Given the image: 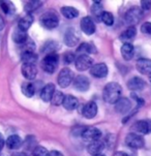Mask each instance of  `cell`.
I'll return each instance as SVG.
<instances>
[{
    "label": "cell",
    "instance_id": "28",
    "mask_svg": "<svg viewBox=\"0 0 151 156\" xmlns=\"http://www.w3.org/2000/svg\"><path fill=\"white\" fill-rule=\"evenodd\" d=\"M23 61V64L25 63H30V64H35L38 61V55L34 52H24L22 53V57H21Z\"/></svg>",
    "mask_w": 151,
    "mask_h": 156
},
{
    "label": "cell",
    "instance_id": "23",
    "mask_svg": "<svg viewBox=\"0 0 151 156\" xmlns=\"http://www.w3.org/2000/svg\"><path fill=\"white\" fill-rule=\"evenodd\" d=\"M32 24H33V17L31 15L27 14L20 19L19 23H18V28L23 31H27Z\"/></svg>",
    "mask_w": 151,
    "mask_h": 156
},
{
    "label": "cell",
    "instance_id": "8",
    "mask_svg": "<svg viewBox=\"0 0 151 156\" xmlns=\"http://www.w3.org/2000/svg\"><path fill=\"white\" fill-rule=\"evenodd\" d=\"M100 136H102V131L99 128L90 126V127H86L82 131V137L88 142H94L99 140Z\"/></svg>",
    "mask_w": 151,
    "mask_h": 156
},
{
    "label": "cell",
    "instance_id": "33",
    "mask_svg": "<svg viewBox=\"0 0 151 156\" xmlns=\"http://www.w3.org/2000/svg\"><path fill=\"white\" fill-rule=\"evenodd\" d=\"M64 97H65V95L63 94L61 91H55V93H54V95H53V97H52L51 102L54 105H60L63 104Z\"/></svg>",
    "mask_w": 151,
    "mask_h": 156
},
{
    "label": "cell",
    "instance_id": "32",
    "mask_svg": "<svg viewBox=\"0 0 151 156\" xmlns=\"http://www.w3.org/2000/svg\"><path fill=\"white\" fill-rule=\"evenodd\" d=\"M92 14L96 19H99V21H102V16L104 14V10H102V6L100 2H94V5L92 6Z\"/></svg>",
    "mask_w": 151,
    "mask_h": 156
},
{
    "label": "cell",
    "instance_id": "11",
    "mask_svg": "<svg viewBox=\"0 0 151 156\" xmlns=\"http://www.w3.org/2000/svg\"><path fill=\"white\" fill-rule=\"evenodd\" d=\"M108 73H109L108 66L105 63H97V64L93 65V66L90 68V73H91V76L97 79L106 78Z\"/></svg>",
    "mask_w": 151,
    "mask_h": 156
},
{
    "label": "cell",
    "instance_id": "16",
    "mask_svg": "<svg viewBox=\"0 0 151 156\" xmlns=\"http://www.w3.org/2000/svg\"><path fill=\"white\" fill-rule=\"evenodd\" d=\"M22 75L27 80H34L36 75H38V67H36L35 64L25 63V64L22 65Z\"/></svg>",
    "mask_w": 151,
    "mask_h": 156
},
{
    "label": "cell",
    "instance_id": "45",
    "mask_svg": "<svg viewBox=\"0 0 151 156\" xmlns=\"http://www.w3.org/2000/svg\"><path fill=\"white\" fill-rule=\"evenodd\" d=\"M18 156H26V155H25V154H19Z\"/></svg>",
    "mask_w": 151,
    "mask_h": 156
},
{
    "label": "cell",
    "instance_id": "38",
    "mask_svg": "<svg viewBox=\"0 0 151 156\" xmlns=\"http://www.w3.org/2000/svg\"><path fill=\"white\" fill-rule=\"evenodd\" d=\"M74 59H75V55H74L71 52L66 53L64 55V62H66L67 64L71 63V61H74Z\"/></svg>",
    "mask_w": 151,
    "mask_h": 156
},
{
    "label": "cell",
    "instance_id": "21",
    "mask_svg": "<svg viewBox=\"0 0 151 156\" xmlns=\"http://www.w3.org/2000/svg\"><path fill=\"white\" fill-rule=\"evenodd\" d=\"M22 139L17 136V134H12L10 136L7 137L6 140V146L9 149L12 150H17L22 146Z\"/></svg>",
    "mask_w": 151,
    "mask_h": 156
},
{
    "label": "cell",
    "instance_id": "35",
    "mask_svg": "<svg viewBox=\"0 0 151 156\" xmlns=\"http://www.w3.org/2000/svg\"><path fill=\"white\" fill-rule=\"evenodd\" d=\"M32 156H49V152L45 147L43 146H38L34 148Z\"/></svg>",
    "mask_w": 151,
    "mask_h": 156
},
{
    "label": "cell",
    "instance_id": "22",
    "mask_svg": "<svg viewBox=\"0 0 151 156\" xmlns=\"http://www.w3.org/2000/svg\"><path fill=\"white\" fill-rule=\"evenodd\" d=\"M79 105V100L77 97L73 96V95H66L64 97V100H63L62 105L64 107L65 110L67 111H73L75 110Z\"/></svg>",
    "mask_w": 151,
    "mask_h": 156
},
{
    "label": "cell",
    "instance_id": "6",
    "mask_svg": "<svg viewBox=\"0 0 151 156\" xmlns=\"http://www.w3.org/2000/svg\"><path fill=\"white\" fill-rule=\"evenodd\" d=\"M125 144L132 149H141L144 147L145 141L142 136L137 133H128L125 137Z\"/></svg>",
    "mask_w": 151,
    "mask_h": 156
},
{
    "label": "cell",
    "instance_id": "20",
    "mask_svg": "<svg viewBox=\"0 0 151 156\" xmlns=\"http://www.w3.org/2000/svg\"><path fill=\"white\" fill-rule=\"evenodd\" d=\"M104 148H105L104 142L97 140V141H94V142H90V144L87 146V151H88L89 154H91L93 156V155L100 154V152L104 150Z\"/></svg>",
    "mask_w": 151,
    "mask_h": 156
},
{
    "label": "cell",
    "instance_id": "12",
    "mask_svg": "<svg viewBox=\"0 0 151 156\" xmlns=\"http://www.w3.org/2000/svg\"><path fill=\"white\" fill-rule=\"evenodd\" d=\"M90 82L86 76H78L74 80V88L80 92H85L89 89Z\"/></svg>",
    "mask_w": 151,
    "mask_h": 156
},
{
    "label": "cell",
    "instance_id": "31",
    "mask_svg": "<svg viewBox=\"0 0 151 156\" xmlns=\"http://www.w3.org/2000/svg\"><path fill=\"white\" fill-rule=\"evenodd\" d=\"M77 52L81 53V55H85V53H95V48L93 44L83 43L79 46V48L77 49Z\"/></svg>",
    "mask_w": 151,
    "mask_h": 156
},
{
    "label": "cell",
    "instance_id": "25",
    "mask_svg": "<svg viewBox=\"0 0 151 156\" xmlns=\"http://www.w3.org/2000/svg\"><path fill=\"white\" fill-rule=\"evenodd\" d=\"M136 34H137L136 27H135V26H131V27H128L126 30H124L123 32L120 34V39L122 41H125V44H126V43H128L129 41L134 39Z\"/></svg>",
    "mask_w": 151,
    "mask_h": 156
},
{
    "label": "cell",
    "instance_id": "3",
    "mask_svg": "<svg viewBox=\"0 0 151 156\" xmlns=\"http://www.w3.org/2000/svg\"><path fill=\"white\" fill-rule=\"evenodd\" d=\"M73 81H74V73L68 67L62 68L59 71L57 82H58V85L61 87V88H67Z\"/></svg>",
    "mask_w": 151,
    "mask_h": 156
},
{
    "label": "cell",
    "instance_id": "24",
    "mask_svg": "<svg viewBox=\"0 0 151 156\" xmlns=\"http://www.w3.org/2000/svg\"><path fill=\"white\" fill-rule=\"evenodd\" d=\"M13 39H14V41L16 44H23L28 41L27 33H26V31H23V30H21V29L17 28L14 31V34H13Z\"/></svg>",
    "mask_w": 151,
    "mask_h": 156
},
{
    "label": "cell",
    "instance_id": "15",
    "mask_svg": "<svg viewBox=\"0 0 151 156\" xmlns=\"http://www.w3.org/2000/svg\"><path fill=\"white\" fill-rule=\"evenodd\" d=\"M80 26L82 31L87 35H91L95 32V24L90 17H84L81 20Z\"/></svg>",
    "mask_w": 151,
    "mask_h": 156
},
{
    "label": "cell",
    "instance_id": "9",
    "mask_svg": "<svg viewBox=\"0 0 151 156\" xmlns=\"http://www.w3.org/2000/svg\"><path fill=\"white\" fill-rule=\"evenodd\" d=\"M80 41L78 32L74 28L70 27L64 33V43L67 47H76Z\"/></svg>",
    "mask_w": 151,
    "mask_h": 156
},
{
    "label": "cell",
    "instance_id": "10",
    "mask_svg": "<svg viewBox=\"0 0 151 156\" xmlns=\"http://www.w3.org/2000/svg\"><path fill=\"white\" fill-rule=\"evenodd\" d=\"M81 113L87 119L94 118L97 114V105L94 101H88L82 107Z\"/></svg>",
    "mask_w": 151,
    "mask_h": 156
},
{
    "label": "cell",
    "instance_id": "36",
    "mask_svg": "<svg viewBox=\"0 0 151 156\" xmlns=\"http://www.w3.org/2000/svg\"><path fill=\"white\" fill-rule=\"evenodd\" d=\"M0 6L3 9V12L5 14H10L12 10L14 9V5L12 2H7V1H1L0 2Z\"/></svg>",
    "mask_w": 151,
    "mask_h": 156
},
{
    "label": "cell",
    "instance_id": "18",
    "mask_svg": "<svg viewBox=\"0 0 151 156\" xmlns=\"http://www.w3.org/2000/svg\"><path fill=\"white\" fill-rule=\"evenodd\" d=\"M128 87L131 91H141L146 87V82L139 76H134L128 82Z\"/></svg>",
    "mask_w": 151,
    "mask_h": 156
},
{
    "label": "cell",
    "instance_id": "34",
    "mask_svg": "<svg viewBox=\"0 0 151 156\" xmlns=\"http://www.w3.org/2000/svg\"><path fill=\"white\" fill-rule=\"evenodd\" d=\"M102 21L107 26H112L114 23V16L109 12H104L102 16Z\"/></svg>",
    "mask_w": 151,
    "mask_h": 156
},
{
    "label": "cell",
    "instance_id": "14",
    "mask_svg": "<svg viewBox=\"0 0 151 156\" xmlns=\"http://www.w3.org/2000/svg\"><path fill=\"white\" fill-rule=\"evenodd\" d=\"M131 109V101L126 97H120L115 104V110L119 114H126Z\"/></svg>",
    "mask_w": 151,
    "mask_h": 156
},
{
    "label": "cell",
    "instance_id": "7",
    "mask_svg": "<svg viewBox=\"0 0 151 156\" xmlns=\"http://www.w3.org/2000/svg\"><path fill=\"white\" fill-rule=\"evenodd\" d=\"M76 68L80 71H85L93 66V59L88 55H80L76 59Z\"/></svg>",
    "mask_w": 151,
    "mask_h": 156
},
{
    "label": "cell",
    "instance_id": "19",
    "mask_svg": "<svg viewBox=\"0 0 151 156\" xmlns=\"http://www.w3.org/2000/svg\"><path fill=\"white\" fill-rule=\"evenodd\" d=\"M55 91H56V90H55L54 84H52V83L47 84V85L43 88V90L41 91V100L45 101V102L51 101L53 95H54V93H55Z\"/></svg>",
    "mask_w": 151,
    "mask_h": 156
},
{
    "label": "cell",
    "instance_id": "17",
    "mask_svg": "<svg viewBox=\"0 0 151 156\" xmlns=\"http://www.w3.org/2000/svg\"><path fill=\"white\" fill-rule=\"evenodd\" d=\"M132 128L139 133L147 134L151 133V121L149 120H140L137 121L132 125Z\"/></svg>",
    "mask_w": 151,
    "mask_h": 156
},
{
    "label": "cell",
    "instance_id": "26",
    "mask_svg": "<svg viewBox=\"0 0 151 156\" xmlns=\"http://www.w3.org/2000/svg\"><path fill=\"white\" fill-rule=\"evenodd\" d=\"M121 55L126 61L131 60L134 57V46L129 43L123 44V46L121 47Z\"/></svg>",
    "mask_w": 151,
    "mask_h": 156
},
{
    "label": "cell",
    "instance_id": "29",
    "mask_svg": "<svg viewBox=\"0 0 151 156\" xmlns=\"http://www.w3.org/2000/svg\"><path fill=\"white\" fill-rule=\"evenodd\" d=\"M22 93L26 97H32L35 93V86L32 83H24L22 85Z\"/></svg>",
    "mask_w": 151,
    "mask_h": 156
},
{
    "label": "cell",
    "instance_id": "1",
    "mask_svg": "<svg viewBox=\"0 0 151 156\" xmlns=\"http://www.w3.org/2000/svg\"><path fill=\"white\" fill-rule=\"evenodd\" d=\"M122 93V88L116 82H111L105 86L102 91V98L110 105H115L118 101Z\"/></svg>",
    "mask_w": 151,
    "mask_h": 156
},
{
    "label": "cell",
    "instance_id": "30",
    "mask_svg": "<svg viewBox=\"0 0 151 156\" xmlns=\"http://www.w3.org/2000/svg\"><path fill=\"white\" fill-rule=\"evenodd\" d=\"M41 1H38V0H35V1H29L26 3V5L24 6V9L27 12V14L30 15L31 12H35L36 9H38L39 7L41 6Z\"/></svg>",
    "mask_w": 151,
    "mask_h": 156
},
{
    "label": "cell",
    "instance_id": "13",
    "mask_svg": "<svg viewBox=\"0 0 151 156\" xmlns=\"http://www.w3.org/2000/svg\"><path fill=\"white\" fill-rule=\"evenodd\" d=\"M138 71L142 75L150 76L151 75V60L147 58H141L136 63Z\"/></svg>",
    "mask_w": 151,
    "mask_h": 156
},
{
    "label": "cell",
    "instance_id": "27",
    "mask_svg": "<svg viewBox=\"0 0 151 156\" xmlns=\"http://www.w3.org/2000/svg\"><path fill=\"white\" fill-rule=\"evenodd\" d=\"M61 14L66 19H75L79 16V10L73 6H63L61 9Z\"/></svg>",
    "mask_w": 151,
    "mask_h": 156
},
{
    "label": "cell",
    "instance_id": "42",
    "mask_svg": "<svg viewBox=\"0 0 151 156\" xmlns=\"http://www.w3.org/2000/svg\"><path fill=\"white\" fill-rule=\"evenodd\" d=\"M4 26H5V23H4V20H3V18L0 16V31L2 30V29L4 28Z\"/></svg>",
    "mask_w": 151,
    "mask_h": 156
},
{
    "label": "cell",
    "instance_id": "4",
    "mask_svg": "<svg viewBox=\"0 0 151 156\" xmlns=\"http://www.w3.org/2000/svg\"><path fill=\"white\" fill-rule=\"evenodd\" d=\"M41 23L45 28L54 29L59 24V19H58V16L54 12H48L41 18Z\"/></svg>",
    "mask_w": 151,
    "mask_h": 156
},
{
    "label": "cell",
    "instance_id": "46",
    "mask_svg": "<svg viewBox=\"0 0 151 156\" xmlns=\"http://www.w3.org/2000/svg\"><path fill=\"white\" fill-rule=\"evenodd\" d=\"M149 80H150V82H151V75L149 76Z\"/></svg>",
    "mask_w": 151,
    "mask_h": 156
},
{
    "label": "cell",
    "instance_id": "37",
    "mask_svg": "<svg viewBox=\"0 0 151 156\" xmlns=\"http://www.w3.org/2000/svg\"><path fill=\"white\" fill-rule=\"evenodd\" d=\"M141 31H142V33H144V34L151 35V23L150 22H145L141 26Z\"/></svg>",
    "mask_w": 151,
    "mask_h": 156
},
{
    "label": "cell",
    "instance_id": "2",
    "mask_svg": "<svg viewBox=\"0 0 151 156\" xmlns=\"http://www.w3.org/2000/svg\"><path fill=\"white\" fill-rule=\"evenodd\" d=\"M58 60H59V56L56 52H52L46 55V57L41 60V66L46 71L47 73H53L57 69L58 66Z\"/></svg>",
    "mask_w": 151,
    "mask_h": 156
},
{
    "label": "cell",
    "instance_id": "43",
    "mask_svg": "<svg viewBox=\"0 0 151 156\" xmlns=\"http://www.w3.org/2000/svg\"><path fill=\"white\" fill-rule=\"evenodd\" d=\"M115 156H129V155H128V154H126L125 152H122V151H118V152H116Z\"/></svg>",
    "mask_w": 151,
    "mask_h": 156
},
{
    "label": "cell",
    "instance_id": "5",
    "mask_svg": "<svg viewBox=\"0 0 151 156\" xmlns=\"http://www.w3.org/2000/svg\"><path fill=\"white\" fill-rule=\"evenodd\" d=\"M143 10L138 6L131 7L125 14V22L129 25H135L142 19Z\"/></svg>",
    "mask_w": 151,
    "mask_h": 156
},
{
    "label": "cell",
    "instance_id": "44",
    "mask_svg": "<svg viewBox=\"0 0 151 156\" xmlns=\"http://www.w3.org/2000/svg\"><path fill=\"white\" fill-rule=\"evenodd\" d=\"M93 156H106V155H102V154H97V155H93Z\"/></svg>",
    "mask_w": 151,
    "mask_h": 156
},
{
    "label": "cell",
    "instance_id": "40",
    "mask_svg": "<svg viewBox=\"0 0 151 156\" xmlns=\"http://www.w3.org/2000/svg\"><path fill=\"white\" fill-rule=\"evenodd\" d=\"M49 156H64V155H63L60 151H56V150H54V151L49 152Z\"/></svg>",
    "mask_w": 151,
    "mask_h": 156
},
{
    "label": "cell",
    "instance_id": "41",
    "mask_svg": "<svg viewBox=\"0 0 151 156\" xmlns=\"http://www.w3.org/2000/svg\"><path fill=\"white\" fill-rule=\"evenodd\" d=\"M4 144H5L4 137H3V136H2L1 133H0V152H1L2 148H3V146H4Z\"/></svg>",
    "mask_w": 151,
    "mask_h": 156
},
{
    "label": "cell",
    "instance_id": "39",
    "mask_svg": "<svg viewBox=\"0 0 151 156\" xmlns=\"http://www.w3.org/2000/svg\"><path fill=\"white\" fill-rule=\"evenodd\" d=\"M141 6H142V10H149L151 7V1H141Z\"/></svg>",
    "mask_w": 151,
    "mask_h": 156
}]
</instances>
